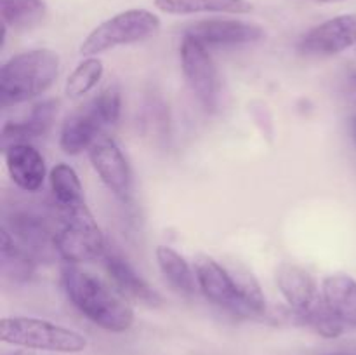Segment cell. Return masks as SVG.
Instances as JSON below:
<instances>
[{"label":"cell","mask_w":356,"mask_h":355,"mask_svg":"<svg viewBox=\"0 0 356 355\" xmlns=\"http://www.w3.org/2000/svg\"><path fill=\"white\" fill-rule=\"evenodd\" d=\"M103 260L108 275L113 278V282L122 292L143 303H148V305H160L162 303L159 292L127 263V260L122 254L108 249Z\"/></svg>","instance_id":"16"},{"label":"cell","mask_w":356,"mask_h":355,"mask_svg":"<svg viewBox=\"0 0 356 355\" xmlns=\"http://www.w3.org/2000/svg\"><path fill=\"white\" fill-rule=\"evenodd\" d=\"M195 274H197L198 287L209 301L233 315L250 317L245 303L240 298L235 281L225 265L209 256H200L195 261Z\"/></svg>","instance_id":"10"},{"label":"cell","mask_w":356,"mask_h":355,"mask_svg":"<svg viewBox=\"0 0 356 355\" xmlns=\"http://www.w3.org/2000/svg\"><path fill=\"white\" fill-rule=\"evenodd\" d=\"M58 101L47 100L35 104L24 120L6 122L2 127V146L7 148L17 143H28L35 138H40L51 129L56 115H58Z\"/></svg>","instance_id":"15"},{"label":"cell","mask_w":356,"mask_h":355,"mask_svg":"<svg viewBox=\"0 0 356 355\" xmlns=\"http://www.w3.org/2000/svg\"><path fill=\"white\" fill-rule=\"evenodd\" d=\"M353 80H355V84H356V75H355V77H353Z\"/></svg>","instance_id":"28"},{"label":"cell","mask_w":356,"mask_h":355,"mask_svg":"<svg viewBox=\"0 0 356 355\" xmlns=\"http://www.w3.org/2000/svg\"><path fill=\"white\" fill-rule=\"evenodd\" d=\"M327 355H356V352H334V354Z\"/></svg>","instance_id":"27"},{"label":"cell","mask_w":356,"mask_h":355,"mask_svg":"<svg viewBox=\"0 0 356 355\" xmlns=\"http://www.w3.org/2000/svg\"><path fill=\"white\" fill-rule=\"evenodd\" d=\"M181 68L191 93L205 110H214L219 101V75L207 47L197 38L184 35L181 42Z\"/></svg>","instance_id":"8"},{"label":"cell","mask_w":356,"mask_h":355,"mask_svg":"<svg viewBox=\"0 0 356 355\" xmlns=\"http://www.w3.org/2000/svg\"><path fill=\"white\" fill-rule=\"evenodd\" d=\"M63 226L56 235L58 256L66 263L79 265L104 258L108 246L103 232L87 205L61 212Z\"/></svg>","instance_id":"7"},{"label":"cell","mask_w":356,"mask_h":355,"mask_svg":"<svg viewBox=\"0 0 356 355\" xmlns=\"http://www.w3.org/2000/svg\"><path fill=\"white\" fill-rule=\"evenodd\" d=\"M104 66L103 61L96 56L83 59L68 77L65 86V93L68 97H82L94 89L103 79Z\"/></svg>","instance_id":"24"},{"label":"cell","mask_w":356,"mask_h":355,"mask_svg":"<svg viewBox=\"0 0 356 355\" xmlns=\"http://www.w3.org/2000/svg\"><path fill=\"white\" fill-rule=\"evenodd\" d=\"M51 190L59 212H68L83 205V188L79 174L68 164H58L51 171Z\"/></svg>","instance_id":"21"},{"label":"cell","mask_w":356,"mask_h":355,"mask_svg":"<svg viewBox=\"0 0 356 355\" xmlns=\"http://www.w3.org/2000/svg\"><path fill=\"white\" fill-rule=\"evenodd\" d=\"M35 258L23 249L13 239L6 228H2V244H0V270L7 281L14 284L28 282L35 274Z\"/></svg>","instance_id":"20"},{"label":"cell","mask_w":356,"mask_h":355,"mask_svg":"<svg viewBox=\"0 0 356 355\" xmlns=\"http://www.w3.org/2000/svg\"><path fill=\"white\" fill-rule=\"evenodd\" d=\"M2 228H6L13 239L35 260H52L54 254H58L56 249L58 232L52 230L51 223L42 214V211L31 205L13 209L9 214H6Z\"/></svg>","instance_id":"9"},{"label":"cell","mask_w":356,"mask_h":355,"mask_svg":"<svg viewBox=\"0 0 356 355\" xmlns=\"http://www.w3.org/2000/svg\"><path fill=\"white\" fill-rule=\"evenodd\" d=\"M0 340L13 347L54 354H80L89 343L79 331L35 317H3Z\"/></svg>","instance_id":"5"},{"label":"cell","mask_w":356,"mask_h":355,"mask_svg":"<svg viewBox=\"0 0 356 355\" xmlns=\"http://www.w3.org/2000/svg\"><path fill=\"white\" fill-rule=\"evenodd\" d=\"M3 28L30 30L40 24L47 16L45 0H0Z\"/></svg>","instance_id":"22"},{"label":"cell","mask_w":356,"mask_h":355,"mask_svg":"<svg viewBox=\"0 0 356 355\" xmlns=\"http://www.w3.org/2000/svg\"><path fill=\"white\" fill-rule=\"evenodd\" d=\"M155 256L160 271L174 289H177V291L186 296H193L200 289L198 287L197 274L191 270L190 263L177 251H174L172 247L159 246L155 251Z\"/></svg>","instance_id":"19"},{"label":"cell","mask_w":356,"mask_h":355,"mask_svg":"<svg viewBox=\"0 0 356 355\" xmlns=\"http://www.w3.org/2000/svg\"><path fill=\"white\" fill-rule=\"evenodd\" d=\"M226 268L232 274L236 289L240 292V298L245 303L250 317L263 315L266 312V298H264V292L257 278L240 263H229L226 265Z\"/></svg>","instance_id":"23"},{"label":"cell","mask_w":356,"mask_h":355,"mask_svg":"<svg viewBox=\"0 0 356 355\" xmlns=\"http://www.w3.org/2000/svg\"><path fill=\"white\" fill-rule=\"evenodd\" d=\"M351 134H353L355 145H356V117H353V120H351Z\"/></svg>","instance_id":"25"},{"label":"cell","mask_w":356,"mask_h":355,"mask_svg":"<svg viewBox=\"0 0 356 355\" xmlns=\"http://www.w3.org/2000/svg\"><path fill=\"white\" fill-rule=\"evenodd\" d=\"M277 284L296 317L315 333L329 340L343 334L344 322L329 308L315 278L305 268L291 263L280 265L277 270Z\"/></svg>","instance_id":"3"},{"label":"cell","mask_w":356,"mask_h":355,"mask_svg":"<svg viewBox=\"0 0 356 355\" xmlns=\"http://www.w3.org/2000/svg\"><path fill=\"white\" fill-rule=\"evenodd\" d=\"M160 17L146 9H129L97 24L80 45V54L97 56L115 47L148 40L160 30Z\"/></svg>","instance_id":"6"},{"label":"cell","mask_w":356,"mask_h":355,"mask_svg":"<svg viewBox=\"0 0 356 355\" xmlns=\"http://www.w3.org/2000/svg\"><path fill=\"white\" fill-rule=\"evenodd\" d=\"M59 75V56L51 49H33L13 56L0 68V103L21 104L44 94Z\"/></svg>","instance_id":"2"},{"label":"cell","mask_w":356,"mask_h":355,"mask_svg":"<svg viewBox=\"0 0 356 355\" xmlns=\"http://www.w3.org/2000/svg\"><path fill=\"white\" fill-rule=\"evenodd\" d=\"M122 96L117 87L101 90L94 100L73 111L59 134V146L68 155H79L97 141L99 134L120 118Z\"/></svg>","instance_id":"4"},{"label":"cell","mask_w":356,"mask_h":355,"mask_svg":"<svg viewBox=\"0 0 356 355\" xmlns=\"http://www.w3.org/2000/svg\"><path fill=\"white\" fill-rule=\"evenodd\" d=\"M316 3H334V2H343V0H312Z\"/></svg>","instance_id":"26"},{"label":"cell","mask_w":356,"mask_h":355,"mask_svg":"<svg viewBox=\"0 0 356 355\" xmlns=\"http://www.w3.org/2000/svg\"><path fill=\"white\" fill-rule=\"evenodd\" d=\"M10 180L23 191H38L45 180V160L30 143H17L3 148Z\"/></svg>","instance_id":"14"},{"label":"cell","mask_w":356,"mask_h":355,"mask_svg":"<svg viewBox=\"0 0 356 355\" xmlns=\"http://www.w3.org/2000/svg\"><path fill=\"white\" fill-rule=\"evenodd\" d=\"M184 35L197 38L205 47H235L261 40L264 37V30L256 23L214 17L190 24Z\"/></svg>","instance_id":"12"},{"label":"cell","mask_w":356,"mask_h":355,"mask_svg":"<svg viewBox=\"0 0 356 355\" xmlns=\"http://www.w3.org/2000/svg\"><path fill=\"white\" fill-rule=\"evenodd\" d=\"M14 355H21V354H14Z\"/></svg>","instance_id":"29"},{"label":"cell","mask_w":356,"mask_h":355,"mask_svg":"<svg viewBox=\"0 0 356 355\" xmlns=\"http://www.w3.org/2000/svg\"><path fill=\"white\" fill-rule=\"evenodd\" d=\"M66 296L80 313L108 333H125L134 324V310L101 278L66 263L61 270Z\"/></svg>","instance_id":"1"},{"label":"cell","mask_w":356,"mask_h":355,"mask_svg":"<svg viewBox=\"0 0 356 355\" xmlns=\"http://www.w3.org/2000/svg\"><path fill=\"white\" fill-rule=\"evenodd\" d=\"M89 159L108 190L120 200H127L132 190V174L120 146L113 139L101 138L89 148Z\"/></svg>","instance_id":"13"},{"label":"cell","mask_w":356,"mask_h":355,"mask_svg":"<svg viewBox=\"0 0 356 355\" xmlns=\"http://www.w3.org/2000/svg\"><path fill=\"white\" fill-rule=\"evenodd\" d=\"M155 7L165 14L190 16V14H249L254 6L250 0H153Z\"/></svg>","instance_id":"18"},{"label":"cell","mask_w":356,"mask_h":355,"mask_svg":"<svg viewBox=\"0 0 356 355\" xmlns=\"http://www.w3.org/2000/svg\"><path fill=\"white\" fill-rule=\"evenodd\" d=\"M356 44V14H341L306 31L298 47L308 56H336Z\"/></svg>","instance_id":"11"},{"label":"cell","mask_w":356,"mask_h":355,"mask_svg":"<svg viewBox=\"0 0 356 355\" xmlns=\"http://www.w3.org/2000/svg\"><path fill=\"white\" fill-rule=\"evenodd\" d=\"M322 294L329 308L344 324L356 326V281L346 274H334L323 278Z\"/></svg>","instance_id":"17"}]
</instances>
